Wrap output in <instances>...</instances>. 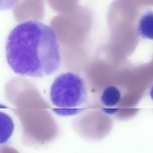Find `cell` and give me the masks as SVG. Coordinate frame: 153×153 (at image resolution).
I'll return each mask as SVG.
<instances>
[{"mask_svg": "<svg viewBox=\"0 0 153 153\" xmlns=\"http://www.w3.org/2000/svg\"><path fill=\"white\" fill-rule=\"evenodd\" d=\"M102 110L105 113L109 114V115H113V114H116L120 111V109L118 108H104Z\"/></svg>", "mask_w": 153, "mask_h": 153, "instance_id": "obj_6", "label": "cell"}, {"mask_svg": "<svg viewBox=\"0 0 153 153\" xmlns=\"http://www.w3.org/2000/svg\"><path fill=\"white\" fill-rule=\"evenodd\" d=\"M88 97L86 84L76 73L66 72L57 76L50 90L52 103L59 109H78Z\"/></svg>", "mask_w": 153, "mask_h": 153, "instance_id": "obj_2", "label": "cell"}, {"mask_svg": "<svg viewBox=\"0 0 153 153\" xmlns=\"http://www.w3.org/2000/svg\"><path fill=\"white\" fill-rule=\"evenodd\" d=\"M121 94L118 88L109 86L105 88L101 96L102 103L106 107L112 108L118 105L121 99Z\"/></svg>", "mask_w": 153, "mask_h": 153, "instance_id": "obj_4", "label": "cell"}, {"mask_svg": "<svg viewBox=\"0 0 153 153\" xmlns=\"http://www.w3.org/2000/svg\"><path fill=\"white\" fill-rule=\"evenodd\" d=\"M6 59L16 74L43 78L55 73L61 63L59 45L54 31L36 20L19 23L6 43Z\"/></svg>", "mask_w": 153, "mask_h": 153, "instance_id": "obj_1", "label": "cell"}, {"mask_svg": "<svg viewBox=\"0 0 153 153\" xmlns=\"http://www.w3.org/2000/svg\"><path fill=\"white\" fill-rule=\"evenodd\" d=\"M149 93H150V97H151V98H152L153 100V86L151 87V88H150Z\"/></svg>", "mask_w": 153, "mask_h": 153, "instance_id": "obj_7", "label": "cell"}, {"mask_svg": "<svg viewBox=\"0 0 153 153\" xmlns=\"http://www.w3.org/2000/svg\"><path fill=\"white\" fill-rule=\"evenodd\" d=\"M137 30L142 38L153 40V10L146 11L140 17Z\"/></svg>", "mask_w": 153, "mask_h": 153, "instance_id": "obj_3", "label": "cell"}, {"mask_svg": "<svg viewBox=\"0 0 153 153\" xmlns=\"http://www.w3.org/2000/svg\"><path fill=\"white\" fill-rule=\"evenodd\" d=\"M53 111L58 114L62 115H70L79 113L82 109H53Z\"/></svg>", "mask_w": 153, "mask_h": 153, "instance_id": "obj_5", "label": "cell"}]
</instances>
